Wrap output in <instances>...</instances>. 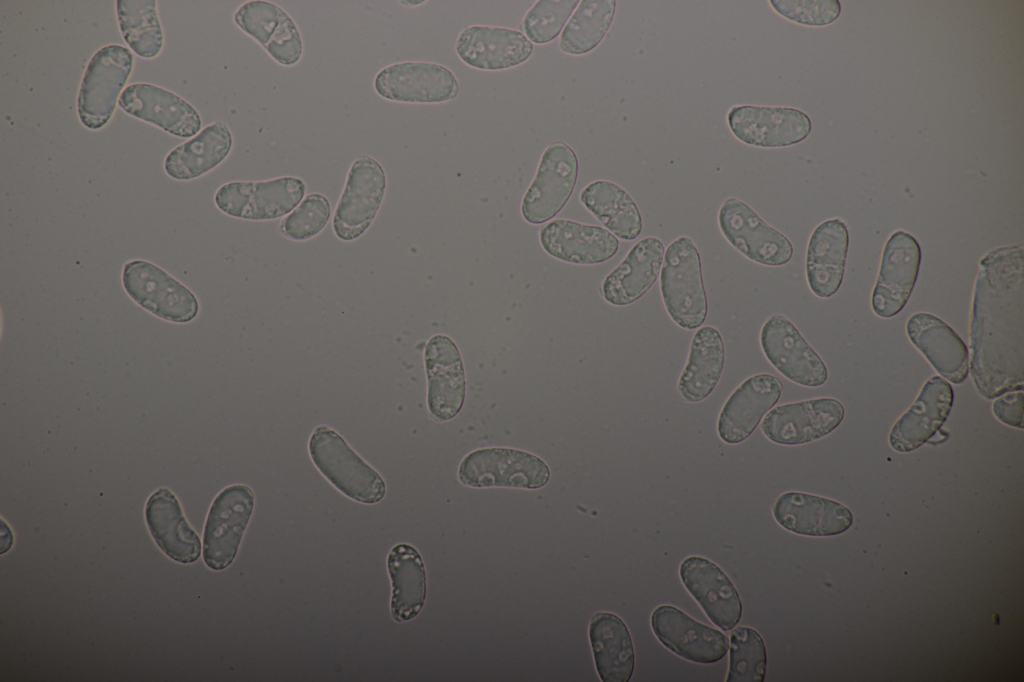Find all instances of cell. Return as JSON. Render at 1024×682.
<instances>
[{
	"instance_id": "1",
	"label": "cell",
	"mask_w": 1024,
	"mask_h": 682,
	"mask_svg": "<svg viewBox=\"0 0 1024 682\" xmlns=\"http://www.w3.org/2000/svg\"><path fill=\"white\" fill-rule=\"evenodd\" d=\"M969 371L986 399L1024 387V247L987 252L975 280Z\"/></svg>"
},
{
	"instance_id": "2",
	"label": "cell",
	"mask_w": 1024,
	"mask_h": 682,
	"mask_svg": "<svg viewBox=\"0 0 1024 682\" xmlns=\"http://www.w3.org/2000/svg\"><path fill=\"white\" fill-rule=\"evenodd\" d=\"M660 289L671 319L681 328H699L708 313L700 254L694 242L681 236L665 250Z\"/></svg>"
},
{
	"instance_id": "3",
	"label": "cell",
	"mask_w": 1024,
	"mask_h": 682,
	"mask_svg": "<svg viewBox=\"0 0 1024 682\" xmlns=\"http://www.w3.org/2000/svg\"><path fill=\"white\" fill-rule=\"evenodd\" d=\"M308 449L320 473L348 498L364 504H375L384 498L383 478L334 429L316 427Z\"/></svg>"
},
{
	"instance_id": "4",
	"label": "cell",
	"mask_w": 1024,
	"mask_h": 682,
	"mask_svg": "<svg viewBox=\"0 0 1024 682\" xmlns=\"http://www.w3.org/2000/svg\"><path fill=\"white\" fill-rule=\"evenodd\" d=\"M132 66L131 51L120 45H107L93 55L77 99L78 116L85 127L97 130L108 123Z\"/></svg>"
},
{
	"instance_id": "5",
	"label": "cell",
	"mask_w": 1024,
	"mask_h": 682,
	"mask_svg": "<svg viewBox=\"0 0 1024 682\" xmlns=\"http://www.w3.org/2000/svg\"><path fill=\"white\" fill-rule=\"evenodd\" d=\"M458 479L463 485L474 488L539 489L548 483L550 470L532 453L492 447L466 455L459 465Z\"/></svg>"
},
{
	"instance_id": "6",
	"label": "cell",
	"mask_w": 1024,
	"mask_h": 682,
	"mask_svg": "<svg viewBox=\"0 0 1024 682\" xmlns=\"http://www.w3.org/2000/svg\"><path fill=\"white\" fill-rule=\"evenodd\" d=\"M255 504L244 484L225 487L214 498L204 526L202 555L207 567L226 569L234 561Z\"/></svg>"
},
{
	"instance_id": "7",
	"label": "cell",
	"mask_w": 1024,
	"mask_h": 682,
	"mask_svg": "<svg viewBox=\"0 0 1024 682\" xmlns=\"http://www.w3.org/2000/svg\"><path fill=\"white\" fill-rule=\"evenodd\" d=\"M122 284L134 302L163 320L187 323L198 314L199 303L192 291L151 262H127Z\"/></svg>"
},
{
	"instance_id": "8",
	"label": "cell",
	"mask_w": 1024,
	"mask_h": 682,
	"mask_svg": "<svg viewBox=\"0 0 1024 682\" xmlns=\"http://www.w3.org/2000/svg\"><path fill=\"white\" fill-rule=\"evenodd\" d=\"M578 167L576 153L565 142L556 141L545 149L521 203L528 223L542 224L563 209L574 190Z\"/></svg>"
},
{
	"instance_id": "9",
	"label": "cell",
	"mask_w": 1024,
	"mask_h": 682,
	"mask_svg": "<svg viewBox=\"0 0 1024 682\" xmlns=\"http://www.w3.org/2000/svg\"><path fill=\"white\" fill-rule=\"evenodd\" d=\"M385 189L386 176L381 164L369 155L356 158L334 211L333 230L336 236L344 241L360 237L373 222Z\"/></svg>"
},
{
	"instance_id": "10",
	"label": "cell",
	"mask_w": 1024,
	"mask_h": 682,
	"mask_svg": "<svg viewBox=\"0 0 1024 682\" xmlns=\"http://www.w3.org/2000/svg\"><path fill=\"white\" fill-rule=\"evenodd\" d=\"M305 183L292 176L222 185L214 201L223 213L247 220H272L289 214L302 201Z\"/></svg>"
},
{
	"instance_id": "11",
	"label": "cell",
	"mask_w": 1024,
	"mask_h": 682,
	"mask_svg": "<svg viewBox=\"0 0 1024 682\" xmlns=\"http://www.w3.org/2000/svg\"><path fill=\"white\" fill-rule=\"evenodd\" d=\"M718 224L726 240L756 263L782 266L793 256L791 241L738 198L730 197L722 203Z\"/></svg>"
},
{
	"instance_id": "12",
	"label": "cell",
	"mask_w": 1024,
	"mask_h": 682,
	"mask_svg": "<svg viewBox=\"0 0 1024 682\" xmlns=\"http://www.w3.org/2000/svg\"><path fill=\"white\" fill-rule=\"evenodd\" d=\"M760 344L768 361L787 379L806 387L826 382L828 371L823 360L784 315L773 314L765 321Z\"/></svg>"
},
{
	"instance_id": "13",
	"label": "cell",
	"mask_w": 1024,
	"mask_h": 682,
	"mask_svg": "<svg viewBox=\"0 0 1024 682\" xmlns=\"http://www.w3.org/2000/svg\"><path fill=\"white\" fill-rule=\"evenodd\" d=\"M921 263V248L909 233L898 230L886 241L871 306L882 318L898 314L914 289Z\"/></svg>"
},
{
	"instance_id": "14",
	"label": "cell",
	"mask_w": 1024,
	"mask_h": 682,
	"mask_svg": "<svg viewBox=\"0 0 1024 682\" xmlns=\"http://www.w3.org/2000/svg\"><path fill=\"white\" fill-rule=\"evenodd\" d=\"M727 122L738 140L762 148L795 145L812 130L809 116L791 107L733 106L727 113Z\"/></svg>"
},
{
	"instance_id": "15",
	"label": "cell",
	"mask_w": 1024,
	"mask_h": 682,
	"mask_svg": "<svg viewBox=\"0 0 1024 682\" xmlns=\"http://www.w3.org/2000/svg\"><path fill=\"white\" fill-rule=\"evenodd\" d=\"M844 407L834 398H816L772 408L761 422L763 434L781 445H800L818 440L836 429Z\"/></svg>"
},
{
	"instance_id": "16",
	"label": "cell",
	"mask_w": 1024,
	"mask_h": 682,
	"mask_svg": "<svg viewBox=\"0 0 1024 682\" xmlns=\"http://www.w3.org/2000/svg\"><path fill=\"white\" fill-rule=\"evenodd\" d=\"M381 97L406 103H440L459 94L458 81L447 67L430 62H401L384 67L374 79Z\"/></svg>"
},
{
	"instance_id": "17",
	"label": "cell",
	"mask_w": 1024,
	"mask_h": 682,
	"mask_svg": "<svg viewBox=\"0 0 1024 682\" xmlns=\"http://www.w3.org/2000/svg\"><path fill=\"white\" fill-rule=\"evenodd\" d=\"M650 622L662 645L688 661L715 663L728 651V638L721 631L700 623L675 606L656 607Z\"/></svg>"
},
{
	"instance_id": "18",
	"label": "cell",
	"mask_w": 1024,
	"mask_h": 682,
	"mask_svg": "<svg viewBox=\"0 0 1024 682\" xmlns=\"http://www.w3.org/2000/svg\"><path fill=\"white\" fill-rule=\"evenodd\" d=\"M679 576L713 624L724 631L735 628L742 616V602L718 565L702 556H688L680 564Z\"/></svg>"
},
{
	"instance_id": "19",
	"label": "cell",
	"mask_w": 1024,
	"mask_h": 682,
	"mask_svg": "<svg viewBox=\"0 0 1024 682\" xmlns=\"http://www.w3.org/2000/svg\"><path fill=\"white\" fill-rule=\"evenodd\" d=\"M424 363L429 412L438 421H448L459 413L465 399V371L459 349L448 336L434 335L426 344Z\"/></svg>"
},
{
	"instance_id": "20",
	"label": "cell",
	"mask_w": 1024,
	"mask_h": 682,
	"mask_svg": "<svg viewBox=\"0 0 1024 682\" xmlns=\"http://www.w3.org/2000/svg\"><path fill=\"white\" fill-rule=\"evenodd\" d=\"M782 391L780 379L768 373L756 374L743 381L720 411L717 432L721 440L728 444L746 440L778 402Z\"/></svg>"
},
{
	"instance_id": "21",
	"label": "cell",
	"mask_w": 1024,
	"mask_h": 682,
	"mask_svg": "<svg viewBox=\"0 0 1024 682\" xmlns=\"http://www.w3.org/2000/svg\"><path fill=\"white\" fill-rule=\"evenodd\" d=\"M119 106L129 115L160 127L180 138L198 134L200 115L175 93L148 83H135L120 95Z\"/></svg>"
},
{
	"instance_id": "22",
	"label": "cell",
	"mask_w": 1024,
	"mask_h": 682,
	"mask_svg": "<svg viewBox=\"0 0 1024 682\" xmlns=\"http://www.w3.org/2000/svg\"><path fill=\"white\" fill-rule=\"evenodd\" d=\"M953 399L950 383L940 376L931 377L910 408L892 426L890 446L898 452H910L922 446L948 418Z\"/></svg>"
},
{
	"instance_id": "23",
	"label": "cell",
	"mask_w": 1024,
	"mask_h": 682,
	"mask_svg": "<svg viewBox=\"0 0 1024 682\" xmlns=\"http://www.w3.org/2000/svg\"><path fill=\"white\" fill-rule=\"evenodd\" d=\"M236 25L255 39L279 64H296L303 52L301 35L292 18L278 5L248 1L234 14Z\"/></svg>"
},
{
	"instance_id": "24",
	"label": "cell",
	"mask_w": 1024,
	"mask_h": 682,
	"mask_svg": "<svg viewBox=\"0 0 1024 682\" xmlns=\"http://www.w3.org/2000/svg\"><path fill=\"white\" fill-rule=\"evenodd\" d=\"M458 57L481 70H504L524 63L533 45L520 31L492 26H469L455 42Z\"/></svg>"
},
{
	"instance_id": "25",
	"label": "cell",
	"mask_w": 1024,
	"mask_h": 682,
	"mask_svg": "<svg viewBox=\"0 0 1024 682\" xmlns=\"http://www.w3.org/2000/svg\"><path fill=\"white\" fill-rule=\"evenodd\" d=\"M772 514L784 529L805 536H832L845 532L853 515L843 504L803 492H785L773 503Z\"/></svg>"
},
{
	"instance_id": "26",
	"label": "cell",
	"mask_w": 1024,
	"mask_h": 682,
	"mask_svg": "<svg viewBox=\"0 0 1024 682\" xmlns=\"http://www.w3.org/2000/svg\"><path fill=\"white\" fill-rule=\"evenodd\" d=\"M907 335L933 368L946 380L961 384L969 373V352L960 336L943 320L925 312L907 321Z\"/></svg>"
},
{
	"instance_id": "27",
	"label": "cell",
	"mask_w": 1024,
	"mask_h": 682,
	"mask_svg": "<svg viewBox=\"0 0 1024 682\" xmlns=\"http://www.w3.org/2000/svg\"><path fill=\"white\" fill-rule=\"evenodd\" d=\"M539 238L549 255L574 264H599L619 249L618 238L607 229L567 219H555L542 226Z\"/></svg>"
},
{
	"instance_id": "28",
	"label": "cell",
	"mask_w": 1024,
	"mask_h": 682,
	"mask_svg": "<svg viewBox=\"0 0 1024 682\" xmlns=\"http://www.w3.org/2000/svg\"><path fill=\"white\" fill-rule=\"evenodd\" d=\"M145 520L155 543L169 558L183 564L198 560L202 551L200 538L171 490L161 487L149 496Z\"/></svg>"
},
{
	"instance_id": "29",
	"label": "cell",
	"mask_w": 1024,
	"mask_h": 682,
	"mask_svg": "<svg viewBox=\"0 0 1024 682\" xmlns=\"http://www.w3.org/2000/svg\"><path fill=\"white\" fill-rule=\"evenodd\" d=\"M665 247L656 237L639 240L623 261L603 280L600 292L605 301L626 306L640 299L661 272Z\"/></svg>"
},
{
	"instance_id": "30",
	"label": "cell",
	"mask_w": 1024,
	"mask_h": 682,
	"mask_svg": "<svg viewBox=\"0 0 1024 682\" xmlns=\"http://www.w3.org/2000/svg\"><path fill=\"white\" fill-rule=\"evenodd\" d=\"M848 245V229L839 218L820 223L812 232L806 252V277L816 296L829 298L840 288Z\"/></svg>"
},
{
	"instance_id": "31",
	"label": "cell",
	"mask_w": 1024,
	"mask_h": 682,
	"mask_svg": "<svg viewBox=\"0 0 1024 682\" xmlns=\"http://www.w3.org/2000/svg\"><path fill=\"white\" fill-rule=\"evenodd\" d=\"M588 634L600 679L603 682L629 681L635 667V653L624 621L614 613L597 612L590 619Z\"/></svg>"
},
{
	"instance_id": "32",
	"label": "cell",
	"mask_w": 1024,
	"mask_h": 682,
	"mask_svg": "<svg viewBox=\"0 0 1024 682\" xmlns=\"http://www.w3.org/2000/svg\"><path fill=\"white\" fill-rule=\"evenodd\" d=\"M725 363V346L713 326L700 327L694 334L687 363L678 380L683 399L695 403L706 399L717 386Z\"/></svg>"
},
{
	"instance_id": "33",
	"label": "cell",
	"mask_w": 1024,
	"mask_h": 682,
	"mask_svg": "<svg viewBox=\"0 0 1024 682\" xmlns=\"http://www.w3.org/2000/svg\"><path fill=\"white\" fill-rule=\"evenodd\" d=\"M387 570L391 581L390 612L393 620L401 623L415 618L424 606L427 591L421 555L409 544H397L387 556Z\"/></svg>"
},
{
	"instance_id": "34",
	"label": "cell",
	"mask_w": 1024,
	"mask_h": 682,
	"mask_svg": "<svg viewBox=\"0 0 1024 682\" xmlns=\"http://www.w3.org/2000/svg\"><path fill=\"white\" fill-rule=\"evenodd\" d=\"M231 147L232 134L228 126L221 121L214 122L168 153L165 172L176 180L195 179L218 166Z\"/></svg>"
},
{
	"instance_id": "35",
	"label": "cell",
	"mask_w": 1024,
	"mask_h": 682,
	"mask_svg": "<svg viewBox=\"0 0 1024 682\" xmlns=\"http://www.w3.org/2000/svg\"><path fill=\"white\" fill-rule=\"evenodd\" d=\"M580 201L617 238L629 241L640 235V211L618 184L607 180L591 182L580 192Z\"/></svg>"
},
{
	"instance_id": "36",
	"label": "cell",
	"mask_w": 1024,
	"mask_h": 682,
	"mask_svg": "<svg viewBox=\"0 0 1024 682\" xmlns=\"http://www.w3.org/2000/svg\"><path fill=\"white\" fill-rule=\"evenodd\" d=\"M614 0H582L562 30L559 47L570 55H582L599 45L615 15Z\"/></svg>"
},
{
	"instance_id": "37",
	"label": "cell",
	"mask_w": 1024,
	"mask_h": 682,
	"mask_svg": "<svg viewBox=\"0 0 1024 682\" xmlns=\"http://www.w3.org/2000/svg\"><path fill=\"white\" fill-rule=\"evenodd\" d=\"M155 0H118L120 31L130 49L142 58H154L162 50L163 32Z\"/></svg>"
},
{
	"instance_id": "38",
	"label": "cell",
	"mask_w": 1024,
	"mask_h": 682,
	"mask_svg": "<svg viewBox=\"0 0 1024 682\" xmlns=\"http://www.w3.org/2000/svg\"><path fill=\"white\" fill-rule=\"evenodd\" d=\"M766 668V647L761 635L752 627L733 628L726 682H763Z\"/></svg>"
},
{
	"instance_id": "39",
	"label": "cell",
	"mask_w": 1024,
	"mask_h": 682,
	"mask_svg": "<svg viewBox=\"0 0 1024 682\" xmlns=\"http://www.w3.org/2000/svg\"><path fill=\"white\" fill-rule=\"evenodd\" d=\"M580 1L539 0L525 14L522 30L530 42L545 44L563 30Z\"/></svg>"
},
{
	"instance_id": "40",
	"label": "cell",
	"mask_w": 1024,
	"mask_h": 682,
	"mask_svg": "<svg viewBox=\"0 0 1024 682\" xmlns=\"http://www.w3.org/2000/svg\"><path fill=\"white\" fill-rule=\"evenodd\" d=\"M331 214L328 199L320 193L307 195L282 221L280 232L291 240L302 241L317 235Z\"/></svg>"
},
{
	"instance_id": "41",
	"label": "cell",
	"mask_w": 1024,
	"mask_h": 682,
	"mask_svg": "<svg viewBox=\"0 0 1024 682\" xmlns=\"http://www.w3.org/2000/svg\"><path fill=\"white\" fill-rule=\"evenodd\" d=\"M769 4L780 16L806 26L829 25L841 13L838 0H770Z\"/></svg>"
},
{
	"instance_id": "42",
	"label": "cell",
	"mask_w": 1024,
	"mask_h": 682,
	"mask_svg": "<svg viewBox=\"0 0 1024 682\" xmlns=\"http://www.w3.org/2000/svg\"><path fill=\"white\" fill-rule=\"evenodd\" d=\"M992 411L1002 423L1022 429L1024 414L1023 390L1006 392L993 402Z\"/></svg>"
}]
</instances>
